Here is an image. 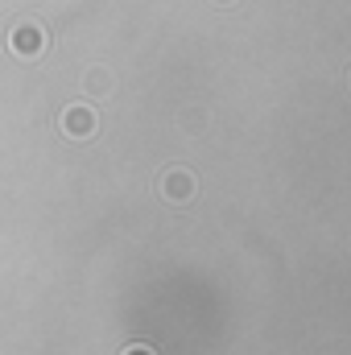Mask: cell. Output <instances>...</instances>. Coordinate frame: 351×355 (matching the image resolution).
Masks as SVG:
<instances>
[{
  "label": "cell",
  "mask_w": 351,
  "mask_h": 355,
  "mask_svg": "<svg viewBox=\"0 0 351 355\" xmlns=\"http://www.w3.org/2000/svg\"><path fill=\"white\" fill-rule=\"evenodd\" d=\"M8 46H12V54H21V58H37L42 46H46V33H42L37 25H17V29L8 33Z\"/></svg>",
  "instance_id": "7a4b0ae2"
},
{
  "label": "cell",
  "mask_w": 351,
  "mask_h": 355,
  "mask_svg": "<svg viewBox=\"0 0 351 355\" xmlns=\"http://www.w3.org/2000/svg\"><path fill=\"white\" fill-rule=\"evenodd\" d=\"M62 128H67V137L87 141V137H95V112H91L87 103H71L62 112Z\"/></svg>",
  "instance_id": "6da1fadb"
},
{
  "label": "cell",
  "mask_w": 351,
  "mask_h": 355,
  "mask_svg": "<svg viewBox=\"0 0 351 355\" xmlns=\"http://www.w3.org/2000/svg\"><path fill=\"white\" fill-rule=\"evenodd\" d=\"M215 4H232V0H215Z\"/></svg>",
  "instance_id": "8992f818"
},
{
  "label": "cell",
  "mask_w": 351,
  "mask_h": 355,
  "mask_svg": "<svg viewBox=\"0 0 351 355\" xmlns=\"http://www.w3.org/2000/svg\"><path fill=\"white\" fill-rule=\"evenodd\" d=\"M157 186H162V194H166L170 202H186V198L194 194V174H190V170H166Z\"/></svg>",
  "instance_id": "3957f363"
},
{
  "label": "cell",
  "mask_w": 351,
  "mask_h": 355,
  "mask_svg": "<svg viewBox=\"0 0 351 355\" xmlns=\"http://www.w3.org/2000/svg\"><path fill=\"white\" fill-rule=\"evenodd\" d=\"M120 355H157L153 347H145V343H132V347H124Z\"/></svg>",
  "instance_id": "277c9868"
},
{
  "label": "cell",
  "mask_w": 351,
  "mask_h": 355,
  "mask_svg": "<svg viewBox=\"0 0 351 355\" xmlns=\"http://www.w3.org/2000/svg\"><path fill=\"white\" fill-rule=\"evenodd\" d=\"M91 87H95V91H108V75H103V71H95V75H91Z\"/></svg>",
  "instance_id": "5b68a950"
}]
</instances>
